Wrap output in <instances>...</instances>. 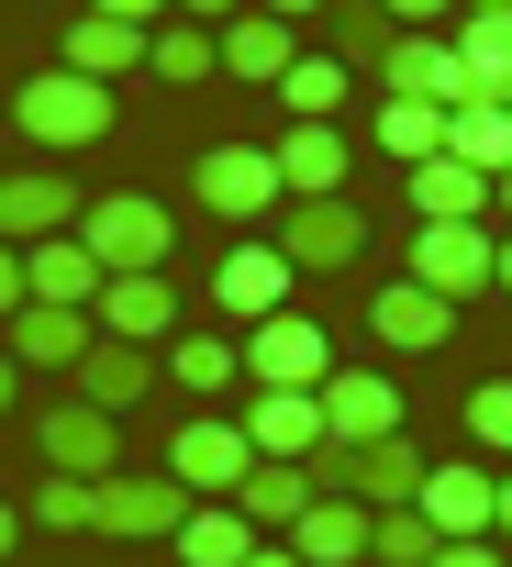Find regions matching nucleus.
I'll use <instances>...</instances> for the list:
<instances>
[{
    "mask_svg": "<svg viewBox=\"0 0 512 567\" xmlns=\"http://www.w3.org/2000/svg\"><path fill=\"white\" fill-rule=\"evenodd\" d=\"M190 200H201V212H223L234 234H245V223H268V212H290V189H279V156H268V145H212V156L190 167Z\"/></svg>",
    "mask_w": 512,
    "mask_h": 567,
    "instance_id": "obj_6",
    "label": "nucleus"
},
{
    "mask_svg": "<svg viewBox=\"0 0 512 567\" xmlns=\"http://www.w3.org/2000/svg\"><path fill=\"white\" fill-rule=\"evenodd\" d=\"M23 312V245H0V323Z\"/></svg>",
    "mask_w": 512,
    "mask_h": 567,
    "instance_id": "obj_41",
    "label": "nucleus"
},
{
    "mask_svg": "<svg viewBox=\"0 0 512 567\" xmlns=\"http://www.w3.org/2000/svg\"><path fill=\"white\" fill-rule=\"evenodd\" d=\"M223 45V79H256V90H279L290 68H301V23H279V12H256V0H245V12L212 34Z\"/></svg>",
    "mask_w": 512,
    "mask_h": 567,
    "instance_id": "obj_17",
    "label": "nucleus"
},
{
    "mask_svg": "<svg viewBox=\"0 0 512 567\" xmlns=\"http://www.w3.org/2000/svg\"><path fill=\"white\" fill-rule=\"evenodd\" d=\"M290 278H301V267H290V256H279L268 234H234V245H223V267H212V312H223V323L245 334V323L290 312Z\"/></svg>",
    "mask_w": 512,
    "mask_h": 567,
    "instance_id": "obj_8",
    "label": "nucleus"
},
{
    "mask_svg": "<svg viewBox=\"0 0 512 567\" xmlns=\"http://www.w3.org/2000/svg\"><path fill=\"white\" fill-rule=\"evenodd\" d=\"M468 445L479 456H512V379H479L468 390Z\"/></svg>",
    "mask_w": 512,
    "mask_h": 567,
    "instance_id": "obj_37",
    "label": "nucleus"
},
{
    "mask_svg": "<svg viewBox=\"0 0 512 567\" xmlns=\"http://www.w3.org/2000/svg\"><path fill=\"white\" fill-rule=\"evenodd\" d=\"M434 567H512V545L501 534H457V545H434Z\"/></svg>",
    "mask_w": 512,
    "mask_h": 567,
    "instance_id": "obj_39",
    "label": "nucleus"
},
{
    "mask_svg": "<svg viewBox=\"0 0 512 567\" xmlns=\"http://www.w3.org/2000/svg\"><path fill=\"white\" fill-rule=\"evenodd\" d=\"M12 134L45 145V156H90V145L112 134V90L79 79V68H34V79L12 90Z\"/></svg>",
    "mask_w": 512,
    "mask_h": 567,
    "instance_id": "obj_1",
    "label": "nucleus"
},
{
    "mask_svg": "<svg viewBox=\"0 0 512 567\" xmlns=\"http://www.w3.org/2000/svg\"><path fill=\"white\" fill-rule=\"evenodd\" d=\"M268 156H279V189H290V200H335V189H346V134H335V123H279Z\"/></svg>",
    "mask_w": 512,
    "mask_h": 567,
    "instance_id": "obj_22",
    "label": "nucleus"
},
{
    "mask_svg": "<svg viewBox=\"0 0 512 567\" xmlns=\"http://www.w3.org/2000/svg\"><path fill=\"white\" fill-rule=\"evenodd\" d=\"M167 379H178V390H234V379H245V346H234V334H178V346H167Z\"/></svg>",
    "mask_w": 512,
    "mask_h": 567,
    "instance_id": "obj_34",
    "label": "nucleus"
},
{
    "mask_svg": "<svg viewBox=\"0 0 512 567\" xmlns=\"http://www.w3.org/2000/svg\"><path fill=\"white\" fill-rule=\"evenodd\" d=\"M12 390H23V357H12V346H0V412H12Z\"/></svg>",
    "mask_w": 512,
    "mask_h": 567,
    "instance_id": "obj_46",
    "label": "nucleus"
},
{
    "mask_svg": "<svg viewBox=\"0 0 512 567\" xmlns=\"http://www.w3.org/2000/svg\"><path fill=\"white\" fill-rule=\"evenodd\" d=\"M446 45H457V68H468L479 101H512V12H457Z\"/></svg>",
    "mask_w": 512,
    "mask_h": 567,
    "instance_id": "obj_27",
    "label": "nucleus"
},
{
    "mask_svg": "<svg viewBox=\"0 0 512 567\" xmlns=\"http://www.w3.org/2000/svg\"><path fill=\"white\" fill-rule=\"evenodd\" d=\"M245 567H301V545H290V534H256V556H245Z\"/></svg>",
    "mask_w": 512,
    "mask_h": 567,
    "instance_id": "obj_44",
    "label": "nucleus"
},
{
    "mask_svg": "<svg viewBox=\"0 0 512 567\" xmlns=\"http://www.w3.org/2000/svg\"><path fill=\"white\" fill-rule=\"evenodd\" d=\"M79 245L101 256V278H134V267H167L178 212H156L145 189H123V200H90V212H79Z\"/></svg>",
    "mask_w": 512,
    "mask_h": 567,
    "instance_id": "obj_4",
    "label": "nucleus"
},
{
    "mask_svg": "<svg viewBox=\"0 0 512 567\" xmlns=\"http://www.w3.org/2000/svg\"><path fill=\"white\" fill-rule=\"evenodd\" d=\"M434 545H446V534H434L423 512H379V534H368L379 567H434Z\"/></svg>",
    "mask_w": 512,
    "mask_h": 567,
    "instance_id": "obj_36",
    "label": "nucleus"
},
{
    "mask_svg": "<svg viewBox=\"0 0 512 567\" xmlns=\"http://www.w3.org/2000/svg\"><path fill=\"white\" fill-rule=\"evenodd\" d=\"M12 534H23V512H12V501H0V556H12Z\"/></svg>",
    "mask_w": 512,
    "mask_h": 567,
    "instance_id": "obj_48",
    "label": "nucleus"
},
{
    "mask_svg": "<svg viewBox=\"0 0 512 567\" xmlns=\"http://www.w3.org/2000/svg\"><path fill=\"white\" fill-rule=\"evenodd\" d=\"M490 267H501V234H490V223H412V278H423L434 301L468 312L479 290H501Z\"/></svg>",
    "mask_w": 512,
    "mask_h": 567,
    "instance_id": "obj_7",
    "label": "nucleus"
},
{
    "mask_svg": "<svg viewBox=\"0 0 512 567\" xmlns=\"http://www.w3.org/2000/svg\"><path fill=\"white\" fill-rule=\"evenodd\" d=\"M390 34H401V23L379 12V0H335V56H346V68H357V56L379 68V56H390Z\"/></svg>",
    "mask_w": 512,
    "mask_h": 567,
    "instance_id": "obj_35",
    "label": "nucleus"
},
{
    "mask_svg": "<svg viewBox=\"0 0 512 567\" xmlns=\"http://www.w3.org/2000/svg\"><path fill=\"white\" fill-rule=\"evenodd\" d=\"M313 501H324V489H313V467H301V456H256V467H245V489H234V512H245L256 534H290Z\"/></svg>",
    "mask_w": 512,
    "mask_h": 567,
    "instance_id": "obj_23",
    "label": "nucleus"
},
{
    "mask_svg": "<svg viewBox=\"0 0 512 567\" xmlns=\"http://www.w3.org/2000/svg\"><path fill=\"white\" fill-rule=\"evenodd\" d=\"M446 156L479 178H512V101H457L446 112Z\"/></svg>",
    "mask_w": 512,
    "mask_h": 567,
    "instance_id": "obj_29",
    "label": "nucleus"
},
{
    "mask_svg": "<svg viewBox=\"0 0 512 567\" xmlns=\"http://www.w3.org/2000/svg\"><path fill=\"white\" fill-rule=\"evenodd\" d=\"M0 346H12L23 368H57V379H68V368H79V357L101 346V323H90L79 301H23L12 323H0Z\"/></svg>",
    "mask_w": 512,
    "mask_h": 567,
    "instance_id": "obj_15",
    "label": "nucleus"
},
{
    "mask_svg": "<svg viewBox=\"0 0 512 567\" xmlns=\"http://www.w3.org/2000/svg\"><path fill=\"white\" fill-rule=\"evenodd\" d=\"M234 12H245V0H178V23H212V34H223Z\"/></svg>",
    "mask_w": 512,
    "mask_h": 567,
    "instance_id": "obj_43",
    "label": "nucleus"
},
{
    "mask_svg": "<svg viewBox=\"0 0 512 567\" xmlns=\"http://www.w3.org/2000/svg\"><path fill=\"white\" fill-rule=\"evenodd\" d=\"M268 245H279L290 267H357V245H368V223H357V212H346V189H335V200H290Z\"/></svg>",
    "mask_w": 512,
    "mask_h": 567,
    "instance_id": "obj_16",
    "label": "nucleus"
},
{
    "mask_svg": "<svg viewBox=\"0 0 512 567\" xmlns=\"http://www.w3.org/2000/svg\"><path fill=\"white\" fill-rule=\"evenodd\" d=\"M245 467H256V445H245V423H223V412H201V423L167 434V478H178L190 501H234Z\"/></svg>",
    "mask_w": 512,
    "mask_h": 567,
    "instance_id": "obj_9",
    "label": "nucleus"
},
{
    "mask_svg": "<svg viewBox=\"0 0 512 567\" xmlns=\"http://www.w3.org/2000/svg\"><path fill=\"white\" fill-rule=\"evenodd\" d=\"M23 301H101V256L79 245V234H45V245H23Z\"/></svg>",
    "mask_w": 512,
    "mask_h": 567,
    "instance_id": "obj_26",
    "label": "nucleus"
},
{
    "mask_svg": "<svg viewBox=\"0 0 512 567\" xmlns=\"http://www.w3.org/2000/svg\"><path fill=\"white\" fill-rule=\"evenodd\" d=\"M457 12H512V0H457Z\"/></svg>",
    "mask_w": 512,
    "mask_h": 567,
    "instance_id": "obj_51",
    "label": "nucleus"
},
{
    "mask_svg": "<svg viewBox=\"0 0 512 567\" xmlns=\"http://www.w3.org/2000/svg\"><path fill=\"white\" fill-rule=\"evenodd\" d=\"M256 12H279V23H313V12H335V0H256Z\"/></svg>",
    "mask_w": 512,
    "mask_h": 567,
    "instance_id": "obj_45",
    "label": "nucleus"
},
{
    "mask_svg": "<svg viewBox=\"0 0 512 567\" xmlns=\"http://www.w3.org/2000/svg\"><path fill=\"white\" fill-rule=\"evenodd\" d=\"M145 34H156V23H112V12H79L57 68H79V79H101V90H112V79H134V68H145Z\"/></svg>",
    "mask_w": 512,
    "mask_h": 567,
    "instance_id": "obj_24",
    "label": "nucleus"
},
{
    "mask_svg": "<svg viewBox=\"0 0 512 567\" xmlns=\"http://www.w3.org/2000/svg\"><path fill=\"white\" fill-rule=\"evenodd\" d=\"M412 223H490V178L457 167V156H423L412 167Z\"/></svg>",
    "mask_w": 512,
    "mask_h": 567,
    "instance_id": "obj_28",
    "label": "nucleus"
},
{
    "mask_svg": "<svg viewBox=\"0 0 512 567\" xmlns=\"http://www.w3.org/2000/svg\"><path fill=\"white\" fill-rule=\"evenodd\" d=\"M368 534H379V512H357V501H313L301 523H290V545H301V567H368Z\"/></svg>",
    "mask_w": 512,
    "mask_h": 567,
    "instance_id": "obj_25",
    "label": "nucleus"
},
{
    "mask_svg": "<svg viewBox=\"0 0 512 567\" xmlns=\"http://www.w3.org/2000/svg\"><path fill=\"white\" fill-rule=\"evenodd\" d=\"M90 12H112V23H167L178 0H90Z\"/></svg>",
    "mask_w": 512,
    "mask_h": 567,
    "instance_id": "obj_42",
    "label": "nucleus"
},
{
    "mask_svg": "<svg viewBox=\"0 0 512 567\" xmlns=\"http://www.w3.org/2000/svg\"><path fill=\"white\" fill-rule=\"evenodd\" d=\"M190 512H201V501H190L178 478H156V467H145V478H123V467H112V478H90V534H123V545H178V523H190Z\"/></svg>",
    "mask_w": 512,
    "mask_h": 567,
    "instance_id": "obj_5",
    "label": "nucleus"
},
{
    "mask_svg": "<svg viewBox=\"0 0 512 567\" xmlns=\"http://www.w3.org/2000/svg\"><path fill=\"white\" fill-rule=\"evenodd\" d=\"M245 445L256 456H313L324 445V390H245Z\"/></svg>",
    "mask_w": 512,
    "mask_h": 567,
    "instance_id": "obj_21",
    "label": "nucleus"
},
{
    "mask_svg": "<svg viewBox=\"0 0 512 567\" xmlns=\"http://www.w3.org/2000/svg\"><path fill=\"white\" fill-rule=\"evenodd\" d=\"M145 68H156V90H201V79H223V45H212V23H156Z\"/></svg>",
    "mask_w": 512,
    "mask_h": 567,
    "instance_id": "obj_30",
    "label": "nucleus"
},
{
    "mask_svg": "<svg viewBox=\"0 0 512 567\" xmlns=\"http://www.w3.org/2000/svg\"><path fill=\"white\" fill-rule=\"evenodd\" d=\"M90 323L112 346H178V290H167V267H134V278H101V301Z\"/></svg>",
    "mask_w": 512,
    "mask_h": 567,
    "instance_id": "obj_13",
    "label": "nucleus"
},
{
    "mask_svg": "<svg viewBox=\"0 0 512 567\" xmlns=\"http://www.w3.org/2000/svg\"><path fill=\"white\" fill-rule=\"evenodd\" d=\"M68 390H79L90 412H112V423H123V412H134V401L156 390V346H112V334H101V346H90V357L68 368Z\"/></svg>",
    "mask_w": 512,
    "mask_h": 567,
    "instance_id": "obj_20",
    "label": "nucleus"
},
{
    "mask_svg": "<svg viewBox=\"0 0 512 567\" xmlns=\"http://www.w3.org/2000/svg\"><path fill=\"white\" fill-rule=\"evenodd\" d=\"M79 189L57 167H23V178H0V245H45V234H79Z\"/></svg>",
    "mask_w": 512,
    "mask_h": 567,
    "instance_id": "obj_18",
    "label": "nucleus"
},
{
    "mask_svg": "<svg viewBox=\"0 0 512 567\" xmlns=\"http://www.w3.org/2000/svg\"><path fill=\"white\" fill-rule=\"evenodd\" d=\"M368 334H379L390 357H434V346L457 334V301H434L423 278H390V290L368 301Z\"/></svg>",
    "mask_w": 512,
    "mask_h": 567,
    "instance_id": "obj_19",
    "label": "nucleus"
},
{
    "mask_svg": "<svg viewBox=\"0 0 512 567\" xmlns=\"http://www.w3.org/2000/svg\"><path fill=\"white\" fill-rule=\"evenodd\" d=\"M23 512H34L45 534H79V523H90V478H34V501H23Z\"/></svg>",
    "mask_w": 512,
    "mask_h": 567,
    "instance_id": "obj_38",
    "label": "nucleus"
},
{
    "mask_svg": "<svg viewBox=\"0 0 512 567\" xmlns=\"http://www.w3.org/2000/svg\"><path fill=\"white\" fill-rule=\"evenodd\" d=\"M501 545H512V478H501Z\"/></svg>",
    "mask_w": 512,
    "mask_h": 567,
    "instance_id": "obj_50",
    "label": "nucleus"
},
{
    "mask_svg": "<svg viewBox=\"0 0 512 567\" xmlns=\"http://www.w3.org/2000/svg\"><path fill=\"white\" fill-rule=\"evenodd\" d=\"M379 12L412 23V34H446V23H457V0H379Z\"/></svg>",
    "mask_w": 512,
    "mask_h": 567,
    "instance_id": "obj_40",
    "label": "nucleus"
},
{
    "mask_svg": "<svg viewBox=\"0 0 512 567\" xmlns=\"http://www.w3.org/2000/svg\"><path fill=\"white\" fill-rule=\"evenodd\" d=\"M490 278H501V290H512V234H501V267H490Z\"/></svg>",
    "mask_w": 512,
    "mask_h": 567,
    "instance_id": "obj_49",
    "label": "nucleus"
},
{
    "mask_svg": "<svg viewBox=\"0 0 512 567\" xmlns=\"http://www.w3.org/2000/svg\"><path fill=\"white\" fill-rule=\"evenodd\" d=\"M256 556V523L234 512V501H201L190 523H178V567H245Z\"/></svg>",
    "mask_w": 512,
    "mask_h": 567,
    "instance_id": "obj_32",
    "label": "nucleus"
},
{
    "mask_svg": "<svg viewBox=\"0 0 512 567\" xmlns=\"http://www.w3.org/2000/svg\"><path fill=\"white\" fill-rule=\"evenodd\" d=\"M34 445H45V467H57V478H112V467H123V423H112V412H90L79 390L34 412Z\"/></svg>",
    "mask_w": 512,
    "mask_h": 567,
    "instance_id": "obj_10",
    "label": "nucleus"
},
{
    "mask_svg": "<svg viewBox=\"0 0 512 567\" xmlns=\"http://www.w3.org/2000/svg\"><path fill=\"white\" fill-rule=\"evenodd\" d=\"M379 156H401V167H423V156H446V112L434 101H379Z\"/></svg>",
    "mask_w": 512,
    "mask_h": 567,
    "instance_id": "obj_33",
    "label": "nucleus"
},
{
    "mask_svg": "<svg viewBox=\"0 0 512 567\" xmlns=\"http://www.w3.org/2000/svg\"><path fill=\"white\" fill-rule=\"evenodd\" d=\"M379 90H390V101H434V112L479 101V90H468V68H457V45H446V34H412V23L390 34V56H379Z\"/></svg>",
    "mask_w": 512,
    "mask_h": 567,
    "instance_id": "obj_14",
    "label": "nucleus"
},
{
    "mask_svg": "<svg viewBox=\"0 0 512 567\" xmlns=\"http://www.w3.org/2000/svg\"><path fill=\"white\" fill-rule=\"evenodd\" d=\"M167 567H178V556H167Z\"/></svg>",
    "mask_w": 512,
    "mask_h": 567,
    "instance_id": "obj_52",
    "label": "nucleus"
},
{
    "mask_svg": "<svg viewBox=\"0 0 512 567\" xmlns=\"http://www.w3.org/2000/svg\"><path fill=\"white\" fill-rule=\"evenodd\" d=\"M446 545L457 534H501V467H479V456H446V467H423V501H412Z\"/></svg>",
    "mask_w": 512,
    "mask_h": 567,
    "instance_id": "obj_12",
    "label": "nucleus"
},
{
    "mask_svg": "<svg viewBox=\"0 0 512 567\" xmlns=\"http://www.w3.org/2000/svg\"><path fill=\"white\" fill-rule=\"evenodd\" d=\"M490 223H512V178H490Z\"/></svg>",
    "mask_w": 512,
    "mask_h": 567,
    "instance_id": "obj_47",
    "label": "nucleus"
},
{
    "mask_svg": "<svg viewBox=\"0 0 512 567\" xmlns=\"http://www.w3.org/2000/svg\"><path fill=\"white\" fill-rule=\"evenodd\" d=\"M301 467H313V489H335L357 512H412L423 501V445L412 434H390V445H313Z\"/></svg>",
    "mask_w": 512,
    "mask_h": 567,
    "instance_id": "obj_2",
    "label": "nucleus"
},
{
    "mask_svg": "<svg viewBox=\"0 0 512 567\" xmlns=\"http://www.w3.org/2000/svg\"><path fill=\"white\" fill-rule=\"evenodd\" d=\"M401 434V379L390 368H335L324 379V445H390Z\"/></svg>",
    "mask_w": 512,
    "mask_h": 567,
    "instance_id": "obj_11",
    "label": "nucleus"
},
{
    "mask_svg": "<svg viewBox=\"0 0 512 567\" xmlns=\"http://www.w3.org/2000/svg\"><path fill=\"white\" fill-rule=\"evenodd\" d=\"M346 90H357V68H346L335 45H301V68L279 79V101H290V123H335V112H346Z\"/></svg>",
    "mask_w": 512,
    "mask_h": 567,
    "instance_id": "obj_31",
    "label": "nucleus"
},
{
    "mask_svg": "<svg viewBox=\"0 0 512 567\" xmlns=\"http://www.w3.org/2000/svg\"><path fill=\"white\" fill-rule=\"evenodd\" d=\"M245 390H324L335 379V334L313 312H268V323H245Z\"/></svg>",
    "mask_w": 512,
    "mask_h": 567,
    "instance_id": "obj_3",
    "label": "nucleus"
}]
</instances>
